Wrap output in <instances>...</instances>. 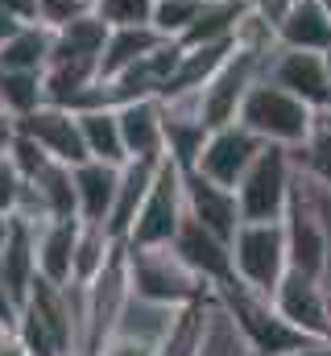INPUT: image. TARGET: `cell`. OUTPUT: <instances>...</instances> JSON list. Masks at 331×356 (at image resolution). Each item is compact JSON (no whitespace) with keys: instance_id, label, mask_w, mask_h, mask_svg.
I'll return each instance as SVG.
<instances>
[{"instance_id":"28","label":"cell","mask_w":331,"mask_h":356,"mask_svg":"<svg viewBox=\"0 0 331 356\" xmlns=\"http://www.w3.org/2000/svg\"><path fill=\"white\" fill-rule=\"evenodd\" d=\"M87 13H95V0H38V21L50 25L54 33L71 21H79Z\"/></svg>"},{"instance_id":"22","label":"cell","mask_w":331,"mask_h":356,"mask_svg":"<svg viewBox=\"0 0 331 356\" xmlns=\"http://www.w3.org/2000/svg\"><path fill=\"white\" fill-rule=\"evenodd\" d=\"M50 54H54V29L42 21H25L17 33L0 42V67L13 71H46Z\"/></svg>"},{"instance_id":"36","label":"cell","mask_w":331,"mask_h":356,"mask_svg":"<svg viewBox=\"0 0 331 356\" xmlns=\"http://www.w3.org/2000/svg\"><path fill=\"white\" fill-rule=\"evenodd\" d=\"M328 327H331V286H328Z\"/></svg>"},{"instance_id":"11","label":"cell","mask_w":331,"mask_h":356,"mask_svg":"<svg viewBox=\"0 0 331 356\" xmlns=\"http://www.w3.org/2000/svg\"><path fill=\"white\" fill-rule=\"evenodd\" d=\"M182 191H186V216L199 220L207 232H216L220 241L232 245L236 228L245 224V211H241V199L232 186H220L216 178L199 175V170H182Z\"/></svg>"},{"instance_id":"34","label":"cell","mask_w":331,"mask_h":356,"mask_svg":"<svg viewBox=\"0 0 331 356\" xmlns=\"http://www.w3.org/2000/svg\"><path fill=\"white\" fill-rule=\"evenodd\" d=\"M21 25H25V21H21V17H17V13H13V8H8L4 0H0V42H4L8 33H17Z\"/></svg>"},{"instance_id":"31","label":"cell","mask_w":331,"mask_h":356,"mask_svg":"<svg viewBox=\"0 0 331 356\" xmlns=\"http://www.w3.org/2000/svg\"><path fill=\"white\" fill-rule=\"evenodd\" d=\"M248 8H252L261 21H269L273 29H282V21H286V13L294 8V0H252Z\"/></svg>"},{"instance_id":"2","label":"cell","mask_w":331,"mask_h":356,"mask_svg":"<svg viewBox=\"0 0 331 356\" xmlns=\"http://www.w3.org/2000/svg\"><path fill=\"white\" fill-rule=\"evenodd\" d=\"M216 294L228 302L232 319L241 323L252 356H282V353H298V348L315 344L307 332H298V327L273 307V294H261V290H252V286L236 282V277L224 282V286H216Z\"/></svg>"},{"instance_id":"38","label":"cell","mask_w":331,"mask_h":356,"mask_svg":"<svg viewBox=\"0 0 331 356\" xmlns=\"http://www.w3.org/2000/svg\"><path fill=\"white\" fill-rule=\"evenodd\" d=\"M328 75H331V50H328Z\"/></svg>"},{"instance_id":"6","label":"cell","mask_w":331,"mask_h":356,"mask_svg":"<svg viewBox=\"0 0 331 356\" xmlns=\"http://www.w3.org/2000/svg\"><path fill=\"white\" fill-rule=\"evenodd\" d=\"M265 63H269V54H252V50H245V46L232 42L228 58H224V63L216 67V75L199 88L203 120H207L211 129L241 120V104H245L248 88L265 75Z\"/></svg>"},{"instance_id":"8","label":"cell","mask_w":331,"mask_h":356,"mask_svg":"<svg viewBox=\"0 0 331 356\" xmlns=\"http://www.w3.org/2000/svg\"><path fill=\"white\" fill-rule=\"evenodd\" d=\"M261 149H265V141H261L257 133H248L241 120H232V124L211 129V137H207V145H203L195 170L207 175V178H216L220 186H232V191H236Z\"/></svg>"},{"instance_id":"18","label":"cell","mask_w":331,"mask_h":356,"mask_svg":"<svg viewBox=\"0 0 331 356\" xmlns=\"http://www.w3.org/2000/svg\"><path fill=\"white\" fill-rule=\"evenodd\" d=\"M166 42V33L158 25H124L108 33L104 58H99V79H116L120 71H129L133 63H141L145 54H154Z\"/></svg>"},{"instance_id":"9","label":"cell","mask_w":331,"mask_h":356,"mask_svg":"<svg viewBox=\"0 0 331 356\" xmlns=\"http://www.w3.org/2000/svg\"><path fill=\"white\" fill-rule=\"evenodd\" d=\"M265 79H273L277 88L294 91L298 99H307L311 108H328L331 104V75H328V54L319 50H294V46H277L265 63Z\"/></svg>"},{"instance_id":"7","label":"cell","mask_w":331,"mask_h":356,"mask_svg":"<svg viewBox=\"0 0 331 356\" xmlns=\"http://www.w3.org/2000/svg\"><path fill=\"white\" fill-rule=\"evenodd\" d=\"M186 220V191H182V166L166 158L158 166V178L141 203V216L124 245H170Z\"/></svg>"},{"instance_id":"42","label":"cell","mask_w":331,"mask_h":356,"mask_svg":"<svg viewBox=\"0 0 331 356\" xmlns=\"http://www.w3.org/2000/svg\"><path fill=\"white\" fill-rule=\"evenodd\" d=\"M154 4H162V0H154Z\"/></svg>"},{"instance_id":"26","label":"cell","mask_w":331,"mask_h":356,"mask_svg":"<svg viewBox=\"0 0 331 356\" xmlns=\"http://www.w3.org/2000/svg\"><path fill=\"white\" fill-rule=\"evenodd\" d=\"M203 4H207V0H162V4H154V25L162 29L166 38L182 42V38L191 33V25L199 21Z\"/></svg>"},{"instance_id":"5","label":"cell","mask_w":331,"mask_h":356,"mask_svg":"<svg viewBox=\"0 0 331 356\" xmlns=\"http://www.w3.org/2000/svg\"><path fill=\"white\" fill-rule=\"evenodd\" d=\"M294 149L286 145H265L257 154V162L248 166V175L236 186V199H241V211L245 220H282L286 207H290V195H294Z\"/></svg>"},{"instance_id":"19","label":"cell","mask_w":331,"mask_h":356,"mask_svg":"<svg viewBox=\"0 0 331 356\" xmlns=\"http://www.w3.org/2000/svg\"><path fill=\"white\" fill-rule=\"evenodd\" d=\"M282 46H294V50H331V17L323 8V0H294V8L286 13L282 29H277Z\"/></svg>"},{"instance_id":"35","label":"cell","mask_w":331,"mask_h":356,"mask_svg":"<svg viewBox=\"0 0 331 356\" xmlns=\"http://www.w3.org/2000/svg\"><path fill=\"white\" fill-rule=\"evenodd\" d=\"M8 236H13V216L0 211V253H4V245H8Z\"/></svg>"},{"instance_id":"24","label":"cell","mask_w":331,"mask_h":356,"mask_svg":"<svg viewBox=\"0 0 331 356\" xmlns=\"http://www.w3.org/2000/svg\"><path fill=\"white\" fill-rule=\"evenodd\" d=\"M46 104V79L42 71H13V67H0V108H8L17 120L38 112Z\"/></svg>"},{"instance_id":"37","label":"cell","mask_w":331,"mask_h":356,"mask_svg":"<svg viewBox=\"0 0 331 356\" xmlns=\"http://www.w3.org/2000/svg\"><path fill=\"white\" fill-rule=\"evenodd\" d=\"M323 8H328V17H331V0H323Z\"/></svg>"},{"instance_id":"16","label":"cell","mask_w":331,"mask_h":356,"mask_svg":"<svg viewBox=\"0 0 331 356\" xmlns=\"http://www.w3.org/2000/svg\"><path fill=\"white\" fill-rule=\"evenodd\" d=\"M158 166H162V162H137V158L120 166L116 203H112V216H108V232H112L116 241H129V232H133V224H137V216H141V203H145V195H150V186H154V178H158Z\"/></svg>"},{"instance_id":"1","label":"cell","mask_w":331,"mask_h":356,"mask_svg":"<svg viewBox=\"0 0 331 356\" xmlns=\"http://www.w3.org/2000/svg\"><path fill=\"white\" fill-rule=\"evenodd\" d=\"M124 253H129V282L137 298L182 311L216 294V286L174 249V241L170 245H124Z\"/></svg>"},{"instance_id":"21","label":"cell","mask_w":331,"mask_h":356,"mask_svg":"<svg viewBox=\"0 0 331 356\" xmlns=\"http://www.w3.org/2000/svg\"><path fill=\"white\" fill-rule=\"evenodd\" d=\"M120 245H124V241H116V236L108 232V224H91V220H83L79 224V241H75V273H71V286L87 290V286L108 269V261L120 253Z\"/></svg>"},{"instance_id":"41","label":"cell","mask_w":331,"mask_h":356,"mask_svg":"<svg viewBox=\"0 0 331 356\" xmlns=\"http://www.w3.org/2000/svg\"><path fill=\"white\" fill-rule=\"evenodd\" d=\"M282 356H298V353H282Z\"/></svg>"},{"instance_id":"32","label":"cell","mask_w":331,"mask_h":356,"mask_svg":"<svg viewBox=\"0 0 331 356\" xmlns=\"http://www.w3.org/2000/svg\"><path fill=\"white\" fill-rule=\"evenodd\" d=\"M17 133H21V120H17L8 108H0V154H8V145H13Z\"/></svg>"},{"instance_id":"25","label":"cell","mask_w":331,"mask_h":356,"mask_svg":"<svg viewBox=\"0 0 331 356\" xmlns=\"http://www.w3.org/2000/svg\"><path fill=\"white\" fill-rule=\"evenodd\" d=\"M294 162L331 191V104L328 108H315V124H311V137L294 149Z\"/></svg>"},{"instance_id":"27","label":"cell","mask_w":331,"mask_h":356,"mask_svg":"<svg viewBox=\"0 0 331 356\" xmlns=\"http://www.w3.org/2000/svg\"><path fill=\"white\" fill-rule=\"evenodd\" d=\"M95 17L112 29L124 25H154V0H95Z\"/></svg>"},{"instance_id":"13","label":"cell","mask_w":331,"mask_h":356,"mask_svg":"<svg viewBox=\"0 0 331 356\" xmlns=\"http://www.w3.org/2000/svg\"><path fill=\"white\" fill-rule=\"evenodd\" d=\"M120 112V133H124V149L129 162H166V108L158 95L145 99H129L116 104Z\"/></svg>"},{"instance_id":"30","label":"cell","mask_w":331,"mask_h":356,"mask_svg":"<svg viewBox=\"0 0 331 356\" xmlns=\"http://www.w3.org/2000/svg\"><path fill=\"white\" fill-rule=\"evenodd\" d=\"M95 356H158V344H145L137 336H124V332H112L104 340V348Z\"/></svg>"},{"instance_id":"20","label":"cell","mask_w":331,"mask_h":356,"mask_svg":"<svg viewBox=\"0 0 331 356\" xmlns=\"http://www.w3.org/2000/svg\"><path fill=\"white\" fill-rule=\"evenodd\" d=\"M79 124H83L87 154H91L95 162H112V166H124V162H129L124 133H120V112H116L112 104H104V108H83Z\"/></svg>"},{"instance_id":"33","label":"cell","mask_w":331,"mask_h":356,"mask_svg":"<svg viewBox=\"0 0 331 356\" xmlns=\"http://www.w3.org/2000/svg\"><path fill=\"white\" fill-rule=\"evenodd\" d=\"M17 319H21V307L13 302V294H8V290H4V282H0V323L17 327Z\"/></svg>"},{"instance_id":"15","label":"cell","mask_w":331,"mask_h":356,"mask_svg":"<svg viewBox=\"0 0 331 356\" xmlns=\"http://www.w3.org/2000/svg\"><path fill=\"white\" fill-rule=\"evenodd\" d=\"M174 249L199 269L211 286H224V282L236 277V269H232V245L220 241L216 232H207V228H203L199 220H191V216L182 220V228H178V236H174Z\"/></svg>"},{"instance_id":"39","label":"cell","mask_w":331,"mask_h":356,"mask_svg":"<svg viewBox=\"0 0 331 356\" xmlns=\"http://www.w3.org/2000/svg\"><path fill=\"white\" fill-rule=\"evenodd\" d=\"M232 4H252V0H232Z\"/></svg>"},{"instance_id":"14","label":"cell","mask_w":331,"mask_h":356,"mask_svg":"<svg viewBox=\"0 0 331 356\" xmlns=\"http://www.w3.org/2000/svg\"><path fill=\"white\" fill-rule=\"evenodd\" d=\"M83 220H42L33 228V257H38V277L54 286H71L75 273V241H79Z\"/></svg>"},{"instance_id":"17","label":"cell","mask_w":331,"mask_h":356,"mask_svg":"<svg viewBox=\"0 0 331 356\" xmlns=\"http://www.w3.org/2000/svg\"><path fill=\"white\" fill-rule=\"evenodd\" d=\"M116 186H120V166H112V162H95V158H87L83 166H75L79 220L108 224V216H112V203H116Z\"/></svg>"},{"instance_id":"12","label":"cell","mask_w":331,"mask_h":356,"mask_svg":"<svg viewBox=\"0 0 331 356\" xmlns=\"http://www.w3.org/2000/svg\"><path fill=\"white\" fill-rule=\"evenodd\" d=\"M21 133H29L54 162L63 166H83L91 154H87V141H83V124L75 108H63V104H42L38 112L21 116Z\"/></svg>"},{"instance_id":"29","label":"cell","mask_w":331,"mask_h":356,"mask_svg":"<svg viewBox=\"0 0 331 356\" xmlns=\"http://www.w3.org/2000/svg\"><path fill=\"white\" fill-rule=\"evenodd\" d=\"M21 191H25V178L21 170L13 166V158L8 154H0V211H17V199H21Z\"/></svg>"},{"instance_id":"4","label":"cell","mask_w":331,"mask_h":356,"mask_svg":"<svg viewBox=\"0 0 331 356\" xmlns=\"http://www.w3.org/2000/svg\"><path fill=\"white\" fill-rule=\"evenodd\" d=\"M232 269H236V282H245L261 294H273L290 269L286 224L282 220H245L232 236Z\"/></svg>"},{"instance_id":"23","label":"cell","mask_w":331,"mask_h":356,"mask_svg":"<svg viewBox=\"0 0 331 356\" xmlns=\"http://www.w3.org/2000/svg\"><path fill=\"white\" fill-rule=\"evenodd\" d=\"M33 182V191L42 195L50 220H79V195H75V166H63V162H50L38 178H25Z\"/></svg>"},{"instance_id":"3","label":"cell","mask_w":331,"mask_h":356,"mask_svg":"<svg viewBox=\"0 0 331 356\" xmlns=\"http://www.w3.org/2000/svg\"><path fill=\"white\" fill-rule=\"evenodd\" d=\"M241 124L248 133H257L265 145H286V149H298L307 137H311V124H315V108L307 99H298L294 91L277 88L273 79H257L248 88L245 104H241Z\"/></svg>"},{"instance_id":"40","label":"cell","mask_w":331,"mask_h":356,"mask_svg":"<svg viewBox=\"0 0 331 356\" xmlns=\"http://www.w3.org/2000/svg\"><path fill=\"white\" fill-rule=\"evenodd\" d=\"M67 356H87V353H67Z\"/></svg>"},{"instance_id":"10","label":"cell","mask_w":331,"mask_h":356,"mask_svg":"<svg viewBox=\"0 0 331 356\" xmlns=\"http://www.w3.org/2000/svg\"><path fill=\"white\" fill-rule=\"evenodd\" d=\"M273 307L311 340H331L328 327V282L311 277L302 269H286V277L273 290Z\"/></svg>"}]
</instances>
